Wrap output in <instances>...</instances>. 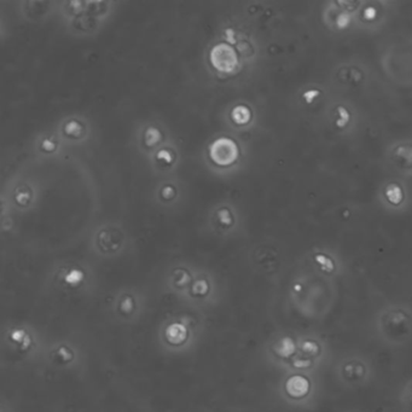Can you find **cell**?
<instances>
[{
  "mask_svg": "<svg viewBox=\"0 0 412 412\" xmlns=\"http://www.w3.org/2000/svg\"><path fill=\"white\" fill-rule=\"evenodd\" d=\"M310 390V382L304 376H293L288 380L287 392L293 398L305 397Z\"/></svg>",
  "mask_w": 412,
  "mask_h": 412,
  "instance_id": "1",
  "label": "cell"
},
{
  "mask_svg": "<svg viewBox=\"0 0 412 412\" xmlns=\"http://www.w3.org/2000/svg\"><path fill=\"white\" fill-rule=\"evenodd\" d=\"M295 351V345L291 339H284L283 342H282V349L279 351V354L284 357H289L294 353Z\"/></svg>",
  "mask_w": 412,
  "mask_h": 412,
  "instance_id": "2",
  "label": "cell"
},
{
  "mask_svg": "<svg viewBox=\"0 0 412 412\" xmlns=\"http://www.w3.org/2000/svg\"><path fill=\"white\" fill-rule=\"evenodd\" d=\"M302 351L307 353V354H317L319 351V347L315 345L314 342L306 341L304 342V345H302Z\"/></svg>",
  "mask_w": 412,
  "mask_h": 412,
  "instance_id": "3",
  "label": "cell"
},
{
  "mask_svg": "<svg viewBox=\"0 0 412 412\" xmlns=\"http://www.w3.org/2000/svg\"><path fill=\"white\" fill-rule=\"evenodd\" d=\"M317 261L321 264V265H323V267H324V269H327L329 271L332 270V263L328 259V257H325L323 255H318L317 256Z\"/></svg>",
  "mask_w": 412,
  "mask_h": 412,
  "instance_id": "4",
  "label": "cell"
},
{
  "mask_svg": "<svg viewBox=\"0 0 412 412\" xmlns=\"http://www.w3.org/2000/svg\"><path fill=\"white\" fill-rule=\"evenodd\" d=\"M310 365H311V363L308 362V360H300V362H295V366H297V367H306Z\"/></svg>",
  "mask_w": 412,
  "mask_h": 412,
  "instance_id": "5",
  "label": "cell"
},
{
  "mask_svg": "<svg viewBox=\"0 0 412 412\" xmlns=\"http://www.w3.org/2000/svg\"><path fill=\"white\" fill-rule=\"evenodd\" d=\"M365 15H366L367 17L373 16V15H375V10H373V9H367V10H366V12H365Z\"/></svg>",
  "mask_w": 412,
  "mask_h": 412,
  "instance_id": "6",
  "label": "cell"
}]
</instances>
